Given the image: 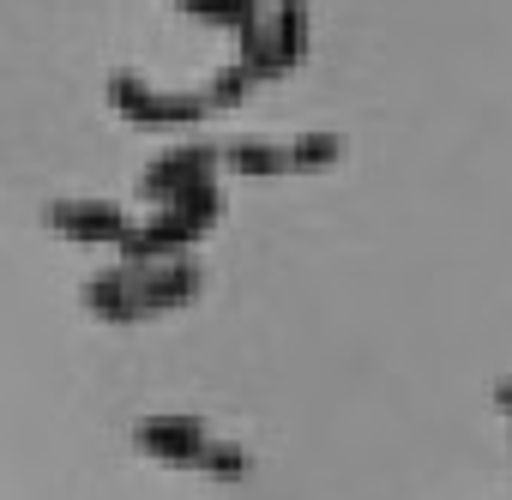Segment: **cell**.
Listing matches in <instances>:
<instances>
[{
	"label": "cell",
	"instance_id": "1",
	"mask_svg": "<svg viewBox=\"0 0 512 500\" xmlns=\"http://www.w3.org/2000/svg\"><path fill=\"white\" fill-rule=\"evenodd\" d=\"M109 103H115V115H127L139 127H175V121H199L205 115V97H157L139 73H115L109 79Z\"/></svg>",
	"mask_w": 512,
	"mask_h": 500
},
{
	"label": "cell",
	"instance_id": "2",
	"mask_svg": "<svg viewBox=\"0 0 512 500\" xmlns=\"http://www.w3.org/2000/svg\"><path fill=\"white\" fill-rule=\"evenodd\" d=\"M217 163V151H205V145H193V151H169L163 163H151V175H145V193L151 199H181L187 187H199L205 181V169Z\"/></svg>",
	"mask_w": 512,
	"mask_h": 500
},
{
	"label": "cell",
	"instance_id": "3",
	"mask_svg": "<svg viewBox=\"0 0 512 500\" xmlns=\"http://www.w3.org/2000/svg\"><path fill=\"white\" fill-rule=\"evenodd\" d=\"M49 223L55 229H67V235H79V241H133V229H127V217L121 211H109V205H55L49 211Z\"/></svg>",
	"mask_w": 512,
	"mask_h": 500
},
{
	"label": "cell",
	"instance_id": "4",
	"mask_svg": "<svg viewBox=\"0 0 512 500\" xmlns=\"http://www.w3.org/2000/svg\"><path fill=\"white\" fill-rule=\"evenodd\" d=\"M139 446L157 452V458H181V464L205 458V434H199V422H145V428H139Z\"/></svg>",
	"mask_w": 512,
	"mask_h": 500
},
{
	"label": "cell",
	"instance_id": "5",
	"mask_svg": "<svg viewBox=\"0 0 512 500\" xmlns=\"http://www.w3.org/2000/svg\"><path fill=\"white\" fill-rule=\"evenodd\" d=\"M241 67L253 73V79H278L284 73V61H278V37H272V19L260 13V19H247L241 31Z\"/></svg>",
	"mask_w": 512,
	"mask_h": 500
},
{
	"label": "cell",
	"instance_id": "6",
	"mask_svg": "<svg viewBox=\"0 0 512 500\" xmlns=\"http://www.w3.org/2000/svg\"><path fill=\"white\" fill-rule=\"evenodd\" d=\"M272 37H278V61H284V73L302 67V55H308V7H302V0H284V7L272 13Z\"/></svg>",
	"mask_w": 512,
	"mask_h": 500
},
{
	"label": "cell",
	"instance_id": "7",
	"mask_svg": "<svg viewBox=\"0 0 512 500\" xmlns=\"http://www.w3.org/2000/svg\"><path fill=\"white\" fill-rule=\"evenodd\" d=\"M223 157H229V169H241V175H278V169H296V163H290V151L260 145V139H235Z\"/></svg>",
	"mask_w": 512,
	"mask_h": 500
},
{
	"label": "cell",
	"instance_id": "8",
	"mask_svg": "<svg viewBox=\"0 0 512 500\" xmlns=\"http://www.w3.org/2000/svg\"><path fill=\"white\" fill-rule=\"evenodd\" d=\"M187 13L205 19V25H229V31H241L247 19H260V0H193Z\"/></svg>",
	"mask_w": 512,
	"mask_h": 500
},
{
	"label": "cell",
	"instance_id": "9",
	"mask_svg": "<svg viewBox=\"0 0 512 500\" xmlns=\"http://www.w3.org/2000/svg\"><path fill=\"white\" fill-rule=\"evenodd\" d=\"M247 85H253V73H247V67L235 61V67H223V73H217V79H211V85H205L199 97H205V109H235Z\"/></svg>",
	"mask_w": 512,
	"mask_h": 500
},
{
	"label": "cell",
	"instance_id": "10",
	"mask_svg": "<svg viewBox=\"0 0 512 500\" xmlns=\"http://www.w3.org/2000/svg\"><path fill=\"white\" fill-rule=\"evenodd\" d=\"M338 151H344L338 133H308V139H296L290 163H296V169H326V163H338Z\"/></svg>",
	"mask_w": 512,
	"mask_h": 500
},
{
	"label": "cell",
	"instance_id": "11",
	"mask_svg": "<svg viewBox=\"0 0 512 500\" xmlns=\"http://www.w3.org/2000/svg\"><path fill=\"white\" fill-rule=\"evenodd\" d=\"M175 7H181V13H187V7H193V0H175Z\"/></svg>",
	"mask_w": 512,
	"mask_h": 500
}]
</instances>
